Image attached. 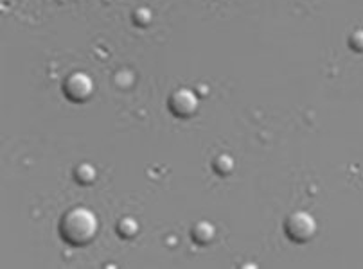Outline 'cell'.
Instances as JSON below:
<instances>
[{"label":"cell","instance_id":"cell-2","mask_svg":"<svg viewBox=\"0 0 363 269\" xmlns=\"http://www.w3.org/2000/svg\"><path fill=\"white\" fill-rule=\"evenodd\" d=\"M317 219L309 212L298 210L284 219V234L295 244H306L317 235Z\"/></svg>","mask_w":363,"mask_h":269},{"label":"cell","instance_id":"cell-8","mask_svg":"<svg viewBox=\"0 0 363 269\" xmlns=\"http://www.w3.org/2000/svg\"><path fill=\"white\" fill-rule=\"evenodd\" d=\"M213 169L220 176H228L234 171V160L228 154H220L213 160Z\"/></svg>","mask_w":363,"mask_h":269},{"label":"cell","instance_id":"cell-7","mask_svg":"<svg viewBox=\"0 0 363 269\" xmlns=\"http://www.w3.org/2000/svg\"><path fill=\"white\" fill-rule=\"evenodd\" d=\"M117 234L123 239H133L139 234V223H137L133 217L126 215V217H121L117 221Z\"/></svg>","mask_w":363,"mask_h":269},{"label":"cell","instance_id":"cell-10","mask_svg":"<svg viewBox=\"0 0 363 269\" xmlns=\"http://www.w3.org/2000/svg\"><path fill=\"white\" fill-rule=\"evenodd\" d=\"M347 43L354 52H363V29H354V31L349 35Z\"/></svg>","mask_w":363,"mask_h":269},{"label":"cell","instance_id":"cell-5","mask_svg":"<svg viewBox=\"0 0 363 269\" xmlns=\"http://www.w3.org/2000/svg\"><path fill=\"white\" fill-rule=\"evenodd\" d=\"M216 237V228L209 221H198L193 228H191V241L196 246H207Z\"/></svg>","mask_w":363,"mask_h":269},{"label":"cell","instance_id":"cell-1","mask_svg":"<svg viewBox=\"0 0 363 269\" xmlns=\"http://www.w3.org/2000/svg\"><path fill=\"white\" fill-rule=\"evenodd\" d=\"M99 230L97 215L86 207H74L60 219V235L69 246H86Z\"/></svg>","mask_w":363,"mask_h":269},{"label":"cell","instance_id":"cell-4","mask_svg":"<svg viewBox=\"0 0 363 269\" xmlns=\"http://www.w3.org/2000/svg\"><path fill=\"white\" fill-rule=\"evenodd\" d=\"M198 97L193 90L178 88L167 99V108L178 119H189L198 112Z\"/></svg>","mask_w":363,"mask_h":269},{"label":"cell","instance_id":"cell-3","mask_svg":"<svg viewBox=\"0 0 363 269\" xmlns=\"http://www.w3.org/2000/svg\"><path fill=\"white\" fill-rule=\"evenodd\" d=\"M62 90L70 103H85L94 93V79L85 72H72L65 77Z\"/></svg>","mask_w":363,"mask_h":269},{"label":"cell","instance_id":"cell-6","mask_svg":"<svg viewBox=\"0 0 363 269\" xmlns=\"http://www.w3.org/2000/svg\"><path fill=\"white\" fill-rule=\"evenodd\" d=\"M74 180H76L77 185L82 187H89L94 181L97 180V171L92 164H79V166L74 167Z\"/></svg>","mask_w":363,"mask_h":269},{"label":"cell","instance_id":"cell-9","mask_svg":"<svg viewBox=\"0 0 363 269\" xmlns=\"http://www.w3.org/2000/svg\"><path fill=\"white\" fill-rule=\"evenodd\" d=\"M151 18H153V15H151V11L147 8H137L135 11L132 13L133 25L140 27V29H143V27H146V25H150Z\"/></svg>","mask_w":363,"mask_h":269}]
</instances>
